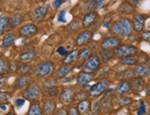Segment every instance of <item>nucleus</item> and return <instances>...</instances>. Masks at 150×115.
<instances>
[{
  "mask_svg": "<svg viewBox=\"0 0 150 115\" xmlns=\"http://www.w3.org/2000/svg\"><path fill=\"white\" fill-rule=\"evenodd\" d=\"M112 32L117 37H126L133 32L132 21L126 18L118 20L112 27Z\"/></svg>",
  "mask_w": 150,
  "mask_h": 115,
  "instance_id": "f257e3e1",
  "label": "nucleus"
},
{
  "mask_svg": "<svg viewBox=\"0 0 150 115\" xmlns=\"http://www.w3.org/2000/svg\"><path fill=\"white\" fill-rule=\"evenodd\" d=\"M54 69V65L51 61H44L40 63L35 69V75L38 78H45L52 75Z\"/></svg>",
  "mask_w": 150,
  "mask_h": 115,
  "instance_id": "f03ea898",
  "label": "nucleus"
},
{
  "mask_svg": "<svg viewBox=\"0 0 150 115\" xmlns=\"http://www.w3.org/2000/svg\"><path fill=\"white\" fill-rule=\"evenodd\" d=\"M22 96L25 99L28 100H36L41 96V88L37 84H30L27 87L22 93Z\"/></svg>",
  "mask_w": 150,
  "mask_h": 115,
  "instance_id": "7ed1b4c3",
  "label": "nucleus"
},
{
  "mask_svg": "<svg viewBox=\"0 0 150 115\" xmlns=\"http://www.w3.org/2000/svg\"><path fill=\"white\" fill-rule=\"evenodd\" d=\"M138 52V49L134 45H127V44H122L119 45L116 48V51L114 52V56L116 57H125V56H130L134 55Z\"/></svg>",
  "mask_w": 150,
  "mask_h": 115,
  "instance_id": "20e7f679",
  "label": "nucleus"
},
{
  "mask_svg": "<svg viewBox=\"0 0 150 115\" xmlns=\"http://www.w3.org/2000/svg\"><path fill=\"white\" fill-rule=\"evenodd\" d=\"M100 57L94 54V55H91L87 61H85L83 65V70L88 73H93V72H96L97 70L100 68Z\"/></svg>",
  "mask_w": 150,
  "mask_h": 115,
  "instance_id": "39448f33",
  "label": "nucleus"
},
{
  "mask_svg": "<svg viewBox=\"0 0 150 115\" xmlns=\"http://www.w3.org/2000/svg\"><path fill=\"white\" fill-rule=\"evenodd\" d=\"M109 87V82L107 80H101L98 82L97 84L90 87L89 88V95L91 97H99L102 93H104Z\"/></svg>",
  "mask_w": 150,
  "mask_h": 115,
  "instance_id": "423d86ee",
  "label": "nucleus"
},
{
  "mask_svg": "<svg viewBox=\"0 0 150 115\" xmlns=\"http://www.w3.org/2000/svg\"><path fill=\"white\" fill-rule=\"evenodd\" d=\"M42 90L45 95L48 97H57L58 95V87H56L54 80H46L43 84Z\"/></svg>",
  "mask_w": 150,
  "mask_h": 115,
  "instance_id": "0eeeda50",
  "label": "nucleus"
},
{
  "mask_svg": "<svg viewBox=\"0 0 150 115\" xmlns=\"http://www.w3.org/2000/svg\"><path fill=\"white\" fill-rule=\"evenodd\" d=\"M48 9H49V7L47 5H42V6H40V7H38L31 12V15H30L31 20L36 22L42 20L45 17V15L47 14Z\"/></svg>",
  "mask_w": 150,
  "mask_h": 115,
  "instance_id": "6e6552de",
  "label": "nucleus"
},
{
  "mask_svg": "<svg viewBox=\"0 0 150 115\" xmlns=\"http://www.w3.org/2000/svg\"><path fill=\"white\" fill-rule=\"evenodd\" d=\"M93 32L91 30H84L77 35L76 39V46H82L87 44L91 41L93 38Z\"/></svg>",
  "mask_w": 150,
  "mask_h": 115,
  "instance_id": "1a4fd4ad",
  "label": "nucleus"
},
{
  "mask_svg": "<svg viewBox=\"0 0 150 115\" xmlns=\"http://www.w3.org/2000/svg\"><path fill=\"white\" fill-rule=\"evenodd\" d=\"M120 44H121L120 39H118L117 37H110V38H106V39H104L101 42L100 46L102 49L105 50H113L118 47Z\"/></svg>",
  "mask_w": 150,
  "mask_h": 115,
  "instance_id": "9d476101",
  "label": "nucleus"
},
{
  "mask_svg": "<svg viewBox=\"0 0 150 115\" xmlns=\"http://www.w3.org/2000/svg\"><path fill=\"white\" fill-rule=\"evenodd\" d=\"M37 32H38V27L35 24L32 23L26 24L19 30V34L25 38H30L34 36L35 34H37Z\"/></svg>",
  "mask_w": 150,
  "mask_h": 115,
  "instance_id": "9b49d317",
  "label": "nucleus"
},
{
  "mask_svg": "<svg viewBox=\"0 0 150 115\" xmlns=\"http://www.w3.org/2000/svg\"><path fill=\"white\" fill-rule=\"evenodd\" d=\"M75 99V88L74 87H64L60 95V100L62 103H70Z\"/></svg>",
  "mask_w": 150,
  "mask_h": 115,
  "instance_id": "f8f14e48",
  "label": "nucleus"
},
{
  "mask_svg": "<svg viewBox=\"0 0 150 115\" xmlns=\"http://www.w3.org/2000/svg\"><path fill=\"white\" fill-rule=\"evenodd\" d=\"M98 18H99V14L96 11H89L82 18V25L84 28H88L97 21Z\"/></svg>",
  "mask_w": 150,
  "mask_h": 115,
  "instance_id": "ddd939ff",
  "label": "nucleus"
},
{
  "mask_svg": "<svg viewBox=\"0 0 150 115\" xmlns=\"http://www.w3.org/2000/svg\"><path fill=\"white\" fill-rule=\"evenodd\" d=\"M132 26H133V30H135L136 32H141L144 30V26H145V17L142 14L134 15L132 20Z\"/></svg>",
  "mask_w": 150,
  "mask_h": 115,
  "instance_id": "4468645a",
  "label": "nucleus"
},
{
  "mask_svg": "<svg viewBox=\"0 0 150 115\" xmlns=\"http://www.w3.org/2000/svg\"><path fill=\"white\" fill-rule=\"evenodd\" d=\"M93 79H94V75L93 74L86 72V71H83V72H80L79 74L77 75L76 82H77L78 85L84 86V85H87L88 83H89L90 81H92Z\"/></svg>",
  "mask_w": 150,
  "mask_h": 115,
  "instance_id": "2eb2a0df",
  "label": "nucleus"
},
{
  "mask_svg": "<svg viewBox=\"0 0 150 115\" xmlns=\"http://www.w3.org/2000/svg\"><path fill=\"white\" fill-rule=\"evenodd\" d=\"M131 88L136 93H139L141 91L144 90L145 88V81L142 79V78H132L131 80Z\"/></svg>",
  "mask_w": 150,
  "mask_h": 115,
  "instance_id": "dca6fc26",
  "label": "nucleus"
},
{
  "mask_svg": "<svg viewBox=\"0 0 150 115\" xmlns=\"http://www.w3.org/2000/svg\"><path fill=\"white\" fill-rule=\"evenodd\" d=\"M131 84L130 82L126 81V80H122V82H120L118 86L115 87V92L119 95H122V94H125L128 93L130 90H131Z\"/></svg>",
  "mask_w": 150,
  "mask_h": 115,
  "instance_id": "f3484780",
  "label": "nucleus"
},
{
  "mask_svg": "<svg viewBox=\"0 0 150 115\" xmlns=\"http://www.w3.org/2000/svg\"><path fill=\"white\" fill-rule=\"evenodd\" d=\"M134 7L129 1H123L118 8V11L122 14H132L134 12Z\"/></svg>",
  "mask_w": 150,
  "mask_h": 115,
  "instance_id": "a211bd4d",
  "label": "nucleus"
},
{
  "mask_svg": "<svg viewBox=\"0 0 150 115\" xmlns=\"http://www.w3.org/2000/svg\"><path fill=\"white\" fill-rule=\"evenodd\" d=\"M36 51L35 50H30V51H26L19 54L18 59L22 63H28L31 60H33L36 57Z\"/></svg>",
  "mask_w": 150,
  "mask_h": 115,
  "instance_id": "6ab92c4d",
  "label": "nucleus"
},
{
  "mask_svg": "<svg viewBox=\"0 0 150 115\" xmlns=\"http://www.w3.org/2000/svg\"><path fill=\"white\" fill-rule=\"evenodd\" d=\"M78 53H79L78 50H74L72 52H69L68 54L66 56V58H64L63 61L64 65L72 66L76 60H78Z\"/></svg>",
  "mask_w": 150,
  "mask_h": 115,
  "instance_id": "aec40b11",
  "label": "nucleus"
},
{
  "mask_svg": "<svg viewBox=\"0 0 150 115\" xmlns=\"http://www.w3.org/2000/svg\"><path fill=\"white\" fill-rule=\"evenodd\" d=\"M134 75L139 76V78H144V76H147L149 75L150 69L148 68V66L140 63V65H137L134 68Z\"/></svg>",
  "mask_w": 150,
  "mask_h": 115,
  "instance_id": "412c9836",
  "label": "nucleus"
},
{
  "mask_svg": "<svg viewBox=\"0 0 150 115\" xmlns=\"http://www.w3.org/2000/svg\"><path fill=\"white\" fill-rule=\"evenodd\" d=\"M72 70V67L70 66H67V65H64L63 66H61L60 68H58L55 72V76L58 79H63L66 76H67L69 75V73L71 72Z\"/></svg>",
  "mask_w": 150,
  "mask_h": 115,
  "instance_id": "4be33fe9",
  "label": "nucleus"
},
{
  "mask_svg": "<svg viewBox=\"0 0 150 115\" xmlns=\"http://www.w3.org/2000/svg\"><path fill=\"white\" fill-rule=\"evenodd\" d=\"M55 108H56V105L54 101H52V100L45 101V103L43 105V109H42V114L43 115H53Z\"/></svg>",
  "mask_w": 150,
  "mask_h": 115,
  "instance_id": "5701e85b",
  "label": "nucleus"
},
{
  "mask_svg": "<svg viewBox=\"0 0 150 115\" xmlns=\"http://www.w3.org/2000/svg\"><path fill=\"white\" fill-rule=\"evenodd\" d=\"M16 34L13 33V32H10L8 34H6L4 38H3V41H2V43H1V47L6 49V48H8L10 45H12L13 42H15L16 40Z\"/></svg>",
  "mask_w": 150,
  "mask_h": 115,
  "instance_id": "b1692460",
  "label": "nucleus"
},
{
  "mask_svg": "<svg viewBox=\"0 0 150 115\" xmlns=\"http://www.w3.org/2000/svg\"><path fill=\"white\" fill-rule=\"evenodd\" d=\"M24 21V16L21 14H17L14 15L10 20H9V24L11 28H16L18 25H21Z\"/></svg>",
  "mask_w": 150,
  "mask_h": 115,
  "instance_id": "393cba45",
  "label": "nucleus"
},
{
  "mask_svg": "<svg viewBox=\"0 0 150 115\" xmlns=\"http://www.w3.org/2000/svg\"><path fill=\"white\" fill-rule=\"evenodd\" d=\"M90 106H91V104H90L89 100L83 99V100H81L79 102V103H78L77 111H78V112H80V113H87L89 111Z\"/></svg>",
  "mask_w": 150,
  "mask_h": 115,
  "instance_id": "a878e982",
  "label": "nucleus"
},
{
  "mask_svg": "<svg viewBox=\"0 0 150 115\" xmlns=\"http://www.w3.org/2000/svg\"><path fill=\"white\" fill-rule=\"evenodd\" d=\"M29 84V78L27 75H21L15 81V84H14V88L15 89H18V88H21L24 87Z\"/></svg>",
  "mask_w": 150,
  "mask_h": 115,
  "instance_id": "bb28decb",
  "label": "nucleus"
},
{
  "mask_svg": "<svg viewBox=\"0 0 150 115\" xmlns=\"http://www.w3.org/2000/svg\"><path fill=\"white\" fill-rule=\"evenodd\" d=\"M27 115H42V110L41 105L35 102V103H32L29 109V111Z\"/></svg>",
  "mask_w": 150,
  "mask_h": 115,
  "instance_id": "cd10ccee",
  "label": "nucleus"
},
{
  "mask_svg": "<svg viewBox=\"0 0 150 115\" xmlns=\"http://www.w3.org/2000/svg\"><path fill=\"white\" fill-rule=\"evenodd\" d=\"M103 2H104V0H91L90 2L86 3V9L92 11V9L100 8Z\"/></svg>",
  "mask_w": 150,
  "mask_h": 115,
  "instance_id": "c85d7f7f",
  "label": "nucleus"
},
{
  "mask_svg": "<svg viewBox=\"0 0 150 115\" xmlns=\"http://www.w3.org/2000/svg\"><path fill=\"white\" fill-rule=\"evenodd\" d=\"M91 55L92 54H91V50L89 48H83L82 50L79 51V53H78V60L85 62V61H87Z\"/></svg>",
  "mask_w": 150,
  "mask_h": 115,
  "instance_id": "c756f323",
  "label": "nucleus"
},
{
  "mask_svg": "<svg viewBox=\"0 0 150 115\" xmlns=\"http://www.w3.org/2000/svg\"><path fill=\"white\" fill-rule=\"evenodd\" d=\"M120 62H121V63L125 65V66H134L137 63V59H136L134 55H130V56L122 57L120 59Z\"/></svg>",
  "mask_w": 150,
  "mask_h": 115,
  "instance_id": "7c9ffc66",
  "label": "nucleus"
},
{
  "mask_svg": "<svg viewBox=\"0 0 150 115\" xmlns=\"http://www.w3.org/2000/svg\"><path fill=\"white\" fill-rule=\"evenodd\" d=\"M114 56V53L112 50H105L103 49L100 52V58L103 63H107L110 60H112V58Z\"/></svg>",
  "mask_w": 150,
  "mask_h": 115,
  "instance_id": "2f4dec72",
  "label": "nucleus"
},
{
  "mask_svg": "<svg viewBox=\"0 0 150 115\" xmlns=\"http://www.w3.org/2000/svg\"><path fill=\"white\" fill-rule=\"evenodd\" d=\"M9 25V18L6 17H0V35L3 34Z\"/></svg>",
  "mask_w": 150,
  "mask_h": 115,
  "instance_id": "473e14b6",
  "label": "nucleus"
},
{
  "mask_svg": "<svg viewBox=\"0 0 150 115\" xmlns=\"http://www.w3.org/2000/svg\"><path fill=\"white\" fill-rule=\"evenodd\" d=\"M9 68H10L9 63L5 59L0 58V75H4L6 72H8Z\"/></svg>",
  "mask_w": 150,
  "mask_h": 115,
  "instance_id": "72a5a7b5",
  "label": "nucleus"
},
{
  "mask_svg": "<svg viewBox=\"0 0 150 115\" xmlns=\"http://www.w3.org/2000/svg\"><path fill=\"white\" fill-rule=\"evenodd\" d=\"M80 27V21L78 18H75V20L67 25V29L71 31H76L79 30Z\"/></svg>",
  "mask_w": 150,
  "mask_h": 115,
  "instance_id": "f704fd0d",
  "label": "nucleus"
},
{
  "mask_svg": "<svg viewBox=\"0 0 150 115\" xmlns=\"http://www.w3.org/2000/svg\"><path fill=\"white\" fill-rule=\"evenodd\" d=\"M30 66H29V65H27V63H23L22 65H21V66H18V73H19V74H21V75H27V74L30 72Z\"/></svg>",
  "mask_w": 150,
  "mask_h": 115,
  "instance_id": "c9c22d12",
  "label": "nucleus"
},
{
  "mask_svg": "<svg viewBox=\"0 0 150 115\" xmlns=\"http://www.w3.org/2000/svg\"><path fill=\"white\" fill-rule=\"evenodd\" d=\"M11 99V95L6 92H0V104L8 103Z\"/></svg>",
  "mask_w": 150,
  "mask_h": 115,
  "instance_id": "e433bc0d",
  "label": "nucleus"
},
{
  "mask_svg": "<svg viewBox=\"0 0 150 115\" xmlns=\"http://www.w3.org/2000/svg\"><path fill=\"white\" fill-rule=\"evenodd\" d=\"M146 113V107L144 101L139 102V108L137 110V115H145Z\"/></svg>",
  "mask_w": 150,
  "mask_h": 115,
  "instance_id": "4c0bfd02",
  "label": "nucleus"
},
{
  "mask_svg": "<svg viewBox=\"0 0 150 115\" xmlns=\"http://www.w3.org/2000/svg\"><path fill=\"white\" fill-rule=\"evenodd\" d=\"M134 69H127L122 73V76L123 78H134Z\"/></svg>",
  "mask_w": 150,
  "mask_h": 115,
  "instance_id": "58836bf2",
  "label": "nucleus"
},
{
  "mask_svg": "<svg viewBox=\"0 0 150 115\" xmlns=\"http://www.w3.org/2000/svg\"><path fill=\"white\" fill-rule=\"evenodd\" d=\"M130 102H132V99L127 98V97H122L119 99V104L120 106H125L128 105Z\"/></svg>",
  "mask_w": 150,
  "mask_h": 115,
  "instance_id": "ea45409f",
  "label": "nucleus"
},
{
  "mask_svg": "<svg viewBox=\"0 0 150 115\" xmlns=\"http://www.w3.org/2000/svg\"><path fill=\"white\" fill-rule=\"evenodd\" d=\"M57 20L61 22V23H66L67 20H66V10H62L59 14L57 16Z\"/></svg>",
  "mask_w": 150,
  "mask_h": 115,
  "instance_id": "a19ab883",
  "label": "nucleus"
},
{
  "mask_svg": "<svg viewBox=\"0 0 150 115\" xmlns=\"http://www.w3.org/2000/svg\"><path fill=\"white\" fill-rule=\"evenodd\" d=\"M57 54H60L61 56H67V54H68V51L64 48V47H63V46H60V47H58V49H57Z\"/></svg>",
  "mask_w": 150,
  "mask_h": 115,
  "instance_id": "79ce46f5",
  "label": "nucleus"
},
{
  "mask_svg": "<svg viewBox=\"0 0 150 115\" xmlns=\"http://www.w3.org/2000/svg\"><path fill=\"white\" fill-rule=\"evenodd\" d=\"M64 0H54V2L52 3V6H53V8L54 9H57L58 8H60L62 4L64 3Z\"/></svg>",
  "mask_w": 150,
  "mask_h": 115,
  "instance_id": "37998d69",
  "label": "nucleus"
},
{
  "mask_svg": "<svg viewBox=\"0 0 150 115\" xmlns=\"http://www.w3.org/2000/svg\"><path fill=\"white\" fill-rule=\"evenodd\" d=\"M6 80H8V78L5 75H0V88H2L6 86Z\"/></svg>",
  "mask_w": 150,
  "mask_h": 115,
  "instance_id": "c03bdc74",
  "label": "nucleus"
},
{
  "mask_svg": "<svg viewBox=\"0 0 150 115\" xmlns=\"http://www.w3.org/2000/svg\"><path fill=\"white\" fill-rule=\"evenodd\" d=\"M25 103V99H16L15 101V106L16 108H21Z\"/></svg>",
  "mask_w": 150,
  "mask_h": 115,
  "instance_id": "a18cd8bd",
  "label": "nucleus"
},
{
  "mask_svg": "<svg viewBox=\"0 0 150 115\" xmlns=\"http://www.w3.org/2000/svg\"><path fill=\"white\" fill-rule=\"evenodd\" d=\"M142 38H143V40H145L150 43V31H145V32H143Z\"/></svg>",
  "mask_w": 150,
  "mask_h": 115,
  "instance_id": "49530a36",
  "label": "nucleus"
},
{
  "mask_svg": "<svg viewBox=\"0 0 150 115\" xmlns=\"http://www.w3.org/2000/svg\"><path fill=\"white\" fill-rule=\"evenodd\" d=\"M8 103H3V104H0V112H4L6 111L8 109Z\"/></svg>",
  "mask_w": 150,
  "mask_h": 115,
  "instance_id": "de8ad7c7",
  "label": "nucleus"
},
{
  "mask_svg": "<svg viewBox=\"0 0 150 115\" xmlns=\"http://www.w3.org/2000/svg\"><path fill=\"white\" fill-rule=\"evenodd\" d=\"M68 115H79V113H78V111L76 110V109L71 108L68 111Z\"/></svg>",
  "mask_w": 150,
  "mask_h": 115,
  "instance_id": "09e8293b",
  "label": "nucleus"
},
{
  "mask_svg": "<svg viewBox=\"0 0 150 115\" xmlns=\"http://www.w3.org/2000/svg\"><path fill=\"white\" fill-rule=\"evenodd\" d=\"M141 2H142V0H131V4L134 6V8L139 7L140 4H141Z\"/></svg>",
  "mask_w": 150,
  "mask_h": 115,
  "instance_id": "8fccbe9b",
  "label": "nucleus"
},
{
  "mask_svg": "<svg viewBox=\"0 0 150 115\" xmlns=\"http://www.w3.org/2000/svg\"><path fill=\"white\" fill-rule=\"evenodd\" d=\"M99 106H100L99 102H96V103L93 105L92 111H93V113H94V114H97V113H98V111H99Z\"/></svg>",
  "mask_w": 150,
  "mask_h": 115,
  "instance_id": "3c124183",
  "label": "nucleus"
},
{
  "mask_svg": "<svg viewBox=\"0 0 150 115\" xmlns=\"http://www.w3.org/2000/svg\"><path fill=\"white\" fill-rule=\"evenodd\" d=\"M74 76H72V78H67V79H64L63 80V83H67V82H70V80L72 81V80H74Z\"/></svg>",
  "mask_w": 150,
  "mask_h": 115,
  "instance_id": "603ef678",
  "label": "nucleus"
},
{
  "mask_svg": "<svg viewBox=\"0 0 150 115\" xmlns=\"http://www.w3.org/2000/svg\"><path fill=\"white\" fill-rule=\"evenodd\" d=\"M80 1H82L83 3H85V4H86V3H88V2H90L91 0H80Z\"/></svg>",
  "mask_w": 150,
  "mask_h": 115,
  "instance_id": "864d4df0",
  "label": "nucleus"
},
{
  "mask_svg": "<svg viewBox=\"0 0 150 115\" xmlns=\"http://www.w3.org/2000/svg\"><path fill=\"white\" fill-rule=\"evenodd\" d=\"M146 94H147V95L149 96V97H150V87L147 88V90H146Z\"/></svg>",
  "mask_w": 150,
  "mask_h": 115,
  "instance_id": "5fc2aeb1",
  "label": "nucleus"
},
{
  "mask_svg": "<svg viewBox=\"0 0 150 115\" xmlns=\"http://www.w3.org/2000/svg\"><path fill=\"white\" fill-rule=\"evenodd\" d=\"M6 115H15V114H13V113H8V114H6Z\"/></svg>",
  "mask_w": 150,
  "mask_h": 115,
  "instance_id": "6e6d98bb",
  "label": "nucleus"
},
{
  "mask_svg": "<svg viewBox=\"0 0 150 115\" xmlns=\"http://www.w3.org/2000/svg\"><path fill=\"white\" fill-rule=\"evenodd\" d=\"M41 1H46V0H41Z\"/></svg>",
  "mask_w": 150,
  "mask_h": 115,
  "instance_id": "4d7b16f0",
  "label": "nucleus"
}]
</instances>
